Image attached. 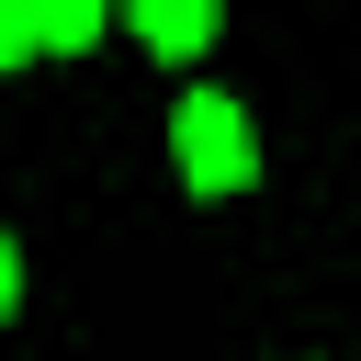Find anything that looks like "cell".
I'll list each match as a JSON object with an SVG mask.
<instances>
[{
  "mask_svg": "<svg viewBox=\"0 0 361 361\" xmlns=\"http://www.w3.org/2000/svg\"><path fill=\"white\" fill-rule=\"evenodd\" d=\"M23 11H34V45H45V56H79V45L102 34L113 0H23Z\"/></svg>",
  "mask_w": 361,
  "mask_h": 361,
  "instance_id": "cell-3",
  "label": "cell"
},
{
  "mask_svg": "<svg viewBox=\"0 0 361 361\" xmlns=\"http://www.w3.org/2000/svg\"><path fill=\"white\" fill-rule=\"evenodd\" d=\"M23 56H45V45H34V11L0 0V68H23Z\"/></svg>",
  "mask_w": 361,
  "mask_h": 361,
  "instance_id": "cell-4",
  "label": "cell"
},
{
  "mask_svg": "<svg viewBox=\"0 0 361 361\" xmlns=\"http://www.w3.org/2000/svg\"><path fill=\"white\" fill-rule=\"evenodd\" d=\"M124 11H135V34L158 56H203L214 45V0H124Z\"/></svg>",
  "mask_w": 361,
  "mask_h": 361,
  "instance_id": "cell-2",
  "label": "cell"
},
{
  "mask_svg": "<svg viewBox=\"0 0 361 361\" xmlns=\"http://www.w3.org/2000/svg\"><path fill=\"white\" fill-rule=\"evenodd\" d=\"M11 305H23V248L0 237V316H11Z\"/></svg>",
  "mask_w": 361,
  "mask_h": 361,
  "instance_id": "cell-5",
  "label": "cell"
},
{
  "mask_svg": "<svg viewBox=\"0 0 361 361\" xmlns=\"http://www.w3.org/2000/svg\"><path fill=\"white\" fill-rule=\"evenodd\" d=\"M169 158H180V180H192L203 203H226V192H248V180H259V135H248V113H237L226 90H192V102H180Z\"/></svg>",
  "mask_w": 361,
  "mask_h": 361,
  "instance_id": "cell-1",
  "label": "cell"
}]
</instances>
